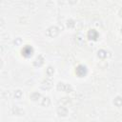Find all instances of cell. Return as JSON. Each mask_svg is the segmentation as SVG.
<instances>
[{
    "mask_svg": "<svg viewBox=\"0 0 122 122\" xmlns=\"http://www.w3.org/2000/svg\"><path fill=\"white\" fill-rule=\"evenodd\" d=\"M88 37H89L90 39H96V37H97V32H96L94 30H91L89 31V33H88Z\"/></svg>",
    "mask_w": 122,
    "mask_h": 122,
    "instance_id": "3",
    "label": "cell"
},
{
    "mask_svg": "<svg viewBox=\"0 0 122 122\" xmlns=\"http://www.w3.org/2000/svg\"><path fill=\"white\" fill-rule=\"evenodd\" d=\"M75 72H76V74L78 75V76H80V77H82V76H84L85 74H86V72H87V70H86V67H84V66H78L77 67V69H76V71H75Z\"/></svg>",
    "mask_w": 122,
    "mask_h": 122,
    "instance_id": "2",
    "label": "cell"
},
{
    "mask_svg": "<svg viewBox=\"0 0 122 122\" xmlns=\"http://www.w3.org/2000/svg\"><path fill=\"white\" fill-rule=\"evenodd\" d=\"M33 52V49L30 47V46H26L23 48L22 50V54L25 56V57H30Z\"/></svg>",
    "mask_w": 122,
    "mask_h": 122,
    "instance_id": "1",
    "label": "cell"
}]
</instances>
